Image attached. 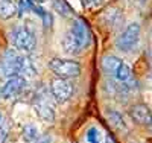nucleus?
I'll use <instances>...</instances> for the list:
<instances>
[{"instance_id":"f257e3e1","label":"nucleus","mask_w":152,"mask_h":143,"mask_svg":"<svg viewBox=\"0 0 152 143\" xmlns=\"http://www.w3.org/2000/svg\"><path fill=\"white\" fill-rule=\"evenodd\" d=\"M91 44V32L84 20L76 18L72 21L70 29L61 40V47L67 55H79Z\"/></svg>"},{"instance_id":"f03ea898","label":"nucleus","mask_w":152,"mask_h":143,"mask_svg":"<svg viewBox=\"0 0 152 143\" xmlns=\"http://www.w3.org/2000/svg\"><path fill=\"white\" fill-rule=\"evenodd\" d=\"M47 67L52 70V73L56 78L62 79H75L82 72V66L76 59H66V58H50L47 62Z\"/></svg>"},{"instance_id":"7ed1b4c3","label":"nucleus","mask_w":152,"mask_h":143,"mask_svg":"<svg viewBox=\"0 0 152 143\" xmlns=\"http://www.w3.org/2000/svg\"><path fill=\"white\" fill-rule=\"evenodd\" d=\"M9 40L14 49L23 54H31L37 47V37L28 26H15L9 34Z\"/></svg>"},{"instance_id":"20e7f679","label":"nucleus","mask_w":152,"mask_h":143,"mask_svg":"<svg viewBox=\"0 0 152 143\" xmlns=\"http://www.w3.org/2000/svg\"><path fill=\"white\" fill-rule=\"evenodd\" d=\"M140 24L132 21L129 24H126V28L116 37V44L117 50L123 52V54H131L138 47L140 43Z\"/></svg>"},{"instance_id":"39448f33","label":"nucleus","mask_w":152,"mask_h":143,"mask_svg":"<svg viewBox=\"0 0 152 143\" xmlns=\"http://www.w3.org/2000/svg\"><path fill=\"white\" fill-rule=\"evenodd\" d=\"M20 58L21 55L18 54V50H15L14 47H8L2 58H0V76L3 78H11L15 76L20 72Z\"/></svg>"},{"instance_id":"423d86ee","label":"nucleus","mask_w":152,"mask_h":143,"mask_svg":"<svg viewBox=\"0 0 152 143\" xmlns=\"http://www.w3.org/2000/svg\"><path fill=\"white\" fill-rule=\"evenodd\" d=\"M50 95L55 99L56 103H66L69 99H72L75 93V85L72 79H62V78H55L49 84Z\"/></svg>"},{"instance_id":"0eeeda50","label":"nucleus","mask_w":152,"mask_h":143,"mask_svg":"<svg viewBox=\"0 0 152 143\" xmlns=\"http://www.w3.org/2000/svg\"><path fill=\"white\" fill-rule=\"evenodd\" d=\"M26 87H28V79H24V78L20 76V75L11 76L2 85V99L11 100V99L18 98L24 92Z\"/></svg>"},{"instance_id":"6e6552de","label":"nucleus","mask_w":152,"mask_h":143,"mask_svg":"<svg viewBox=\"0 0 152 143\" xmlns=\"http://www.w3.org/2000/svg\"><path fill=\"white\" fill-rule=\"evenodd\" d=\"M34 111H35V114H37L41 120L49 122V123L55 122L56 113H55L53 107L50 105V102H49V95H47V93H38V95L35 96Z\"/></svg>"},{"instance_id":"1a4fd4ad","label":"nucleus","mask_w":152,"mask_h":143,"mask_svg":"<svg viewBox=\"0 0 152 143\" xmlns=\"http://www.w3.org/2000/svg\"><path fill=\"white\" fill-rule=\"evenodd\" d=\"M129 117L132 119V122H135L137 125H149L151 119H152V113L149 110V107L146 103H134L129 108Z\"/></svg>"},{"instance_id":"9d476101","label":"nucleus","mask_w":152,"mask_h":143,"mask_svg":"<svg viewBox=\"0 0 152 143\" xmlns=\"http://www.w3.org/2000/svg\"><path fill=\"white\" fill-rule=\"evenodd\" d=\"M107 120L108 123L113 126V129H116L119 133H126L128 131V126H126V122L123 119V116L120 111L117 110H108L107 111Z\"/></svg>"},{"instance_id":"9b49d317","label":"nucleus","mask_w":152,"mask_h":143,"mask_svg":"<svg viewBox=\"0 0 152 143\" xmlns=\"http://www.w3.org/2000/svg\"><path fill=\"white\" fill-rule=\"evenodd\" d=\"M122 64H123V59L114 56V55H105V56L102 58V61H100L102 70H104L107 75L113 76V78H114V75H116V72L119 70V67L122 66Z\"/></svg>"},{"instance_id":"f8f14e48","label":"nucleus","mask_w":152,"mask_h":143,"mask_svg":"<svg viewBox=\"0 0 152 143\" xmlns=\"http://www.w3.org/2000/svg\"><path fill=\"white\" fill-rule=\"evenodd\" d=\"M18 75L23 76L24 79H28V81L34 79V78L37 76V69L34 66V62L26 55H21V58H20V72H18Z\"/></svg>"},{"instance_id":"ddd939ff","label":"nucleus","mask_w":152,"mask_h":143,"mask_svg":"<svg viewBox=\"0 0 152 143\" xmlns=\"http://www.w3.org/2000/svg\"><path fill=\"white\" fill-rule=\"evenodd\" d=\"M17 5L12 0H0V20H11L17 15Z\"/></svg>"},{"instance_id":"4468645a","label":"nucleus","mask_w":152,"mask_h":143,"mask_svg":"<svg viewBox=\"0 0 152 143\" xmlns=\"http://www.w3.org/2000/svg\"><path fill=\"white\" fill-rule=\"evenodd\" d=\"M40 137V129L34 123H26L21 129V139L24 143H34Z\"/></svg>"},{"instance_id":"2eb2a0df","label":"nucleus","mask_w":152,"mask_h":143,"mask_svg":"<svg viewBox=\"0 0 152 143\" xmlns=\"http://www.w3.org/2000/svg\"><path fill=\"white\" fill-rule=\"evenodd\" d=\"M52 8L61 17H73V14H75V11L72 9V6L66 0H52Z\"/></svg>"},{"instance_id":"dca6fc26","label":"nucleus","mask_w":152,"mask_h":143,"mask_svg":"<svg viewBox=\"0 0 152 143\" xmlns=\"http://www.w3.org/2000/svg\"><path fill=\"white\" fill-rule=\"evenodd\" d=\"M122 14L116 9V8H111V9H108L107 12H105V21H108L110 24H111V28H116V26H119L120 24V21H122Z\"/></svg>"},{"instance_id":"f3484780","label":"nucleus","mask_w":152,"mask_h":143,"mask_svg":"<svg viewBox=\"0 0 152 143\" xmlns=\"http://www.w3.org/2000/svg\"><path fill=\"white\" fill-rule=\"evenodd\" d=\"M88 143H100V129L96 126H90L85 134Z\"/></svg>"},{"instance_id":"a211bd4d","label":"nucleus","mask_w":152,"mask_h":143,"mask_svg":"<svg viewBox=\"0 0 152 143\" xmlns=\"http://www.w3.org/2000/svg\"><path fill=\"white\" fill-rule=\"evenodd\" d=\"M8 134H9V125L2 120V123H0V143H5L6 142Z\"/></svg>"},{"instance_id":"6ab92c4d","label":"nucleus","mask_w":152,"mask_h":143,"mask_svg":"<svg viewBox=\"0 0 152 143\" xmlns=\"http://www.w3.org/2000/svg\"><path fill=\"white\" fill-rule=\"evenodd\" d=\"M41 20H43L44 28H50V26L53 24V17H52V14H50L49 11H46V12H44V15L41 17Z\"/></svg>"},{"instance_id":"aec40b11","label":"nucleus","mask_w":152,"mask_h":143,"mask_svg":"<svg viewBox=\"0 0 152 143\" xmlns=\"http://www.w3.org/2000/svg\"><path fill=\"white\" fill-rule=\"evenodd\" d=\"M34 143H52V136H50V134L40 136V137H38V140H35Z\"/></svg>"},{"instance_id":"412c9836","label":"nucleus","mask_w":152,"mask_h":143,"mask_svg":"<svg viewBox=\"0 0 152 143\" xmlns=\"http://www.w3.org/2000/svg\"><path fill=\"white\" fill-rule=\"evenodd\" d=\"M104 143H117V142H116V139H114V136H113V134H110V133H108V134L105 136Z\"/></svg>"},{"instance_id":"4be33fe9","label":"nucleus","mask_w":152,"mask_h":143,"mask_svg":"<svg viewBox=\"0 0 152 143\" xmlns=\"http://www.w3.org/2000/svg\"><path fill=\"white\" fill-rule=\"evenodd\" d=\"M100 0H85V3L87 5H96V3H99Z\"/></svg>"},{"instance_id":"5701e85b","label":"nucleus","mask_w":152,"mask_h":143,"mask_svg":"<svg viewBox=\"0 0 152 143\" xmlns=\"http://www.w3.org/2000/svg\"><path fill=\"white\" fill-rule=\"evenodd\" d=\"M148 126H149V131L152 133V119H151V122H149V125H148Z\"/></svg>"},{"instance_id":"b1692460","label":"nucleus","mask_w":152,"mask_h":143,"mask_svg":"<svg viewBox=\"0 0 152 143\" xmlns=\"http://www.w3.org/2000/svg\"><path fill=\"white\" fill-rule=\"evenodd\" d=\"M2 120H3V114H2V111H0V123H2Z\"/></svg>"},{"instance_id":"393cba45","label":"nucleus","mask_w":152,"mask_h":143,"mask_svg":"<svg viewBox=\"0 0 152 143\" xmlns=\"http://www.w3.org/2000/svg\"><path fill=\"white\" fill-rule=\"evenodd\" d=\"M0 99H2V87H0Z\"/></svg>"},{"instance_id":"a878e982","label":"nucleus","mask_w":152,"mask_h":143,"mask_svg":"<svg viewBox=\"0 0 152 143\" xmlns=\"http://www.w3.org/2000/svg\"><path fill=\"white\" fill-rule=\"evenodd\" d=\"M140 2H142V3H145V2H146V0H140Z\"/></svg>"},{"instance_id":"bb28decb","label":"nucleus","mask_w":152,"mask_h":143,"mask_svg":"<svg viewBox=\"0 0 152 143\" xmlns=\"http://www.w3.org/2000/svg\"><path fill=\"white\" fill-rule=\"evenodd\" d=\"M129 143H137V142H129Z\"/></svg>"}]
</instances>
